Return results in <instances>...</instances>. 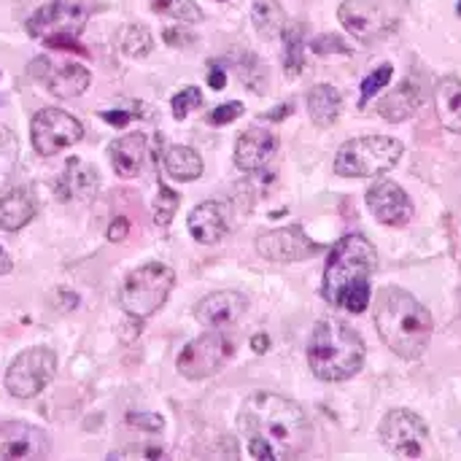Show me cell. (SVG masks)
Here are the masks:
<instances>
[{"mask_svg": "<svg viewBox=\"0 0 461 461\" xmlns=\"http://www.w3.org/2000/svg\"><path fill=\"white\" fill-rule=\"evenodd\" d=\"M367 208L373 211V216L386 224V227H405L413 219V203L408 197V192L394 184V181H375L367 189Z\"/></svg>", "mask_w": 461, "mask_h": 461, "instance_id": "5bb4252c", "label": "cell"}, {"mask_svg": "<svg viewBox=\"0 0 461 461\" xmlns=\"http://www.w3.org/2000/svg\"><path fill=\"white\" fill-rule=\"evenodd\" d=\"M11 267H14V265H11V257H8V254H5V249L0 246V276H8V273H11Z\"/></svg>", "mask_w": 461, "mask_h": 461, "instance_id": "ee69618b", "label": "cell"}, {"mask_svg": "<svg viewBox=\"0 0 461 461\" xmlns=\"http://www.w3.org/2000/svg\"><path fill=\"white\" fill-rule=\"evenodd\" d=\"M394 76V68L392 65H381L378 70H373L365 81H362V97H359V108H365L370 103L373 95H378L381 86H386Z\"/></svg>", "mask_w": 461, "mask_h": 461, "instance_id": "836d02e7", "label": "cell"}, {"mask_svg": "<svg viewBox=\"0 0 461 461\" xmlns=\"http://www.w3.org/2000/svg\"><path fill=\"white\" fill-rule=\"evenodd\" d=\"M111 459H165L159 448H146V451H127V454H111Z\"/></svg>", "mask_w": 461, "mask_h": 461, "instance_id": "f35d334b", "label": "cell"}, {"mask_svg": "<svg viewBox=\"0 0 461 461\" xmlns=\"http://www.w3.org/2000/svg\"><path fill=\"white\" fill-rule=\"evenodd\" d=\"M424 103V89L419 86L416 78H405L402 86H397L394 92H389L386 97L378 100V113L392 122V124H400L405 119H411Z\"/></svg>", "mask_w": 461, "mask_h": 461, "instance_id": "44dd1931", "label": "cell"}, {"mask_svg": "<svg viewBox=\"0 0 461 461\" xmlns=\"http://www.w3.org/2000/svg\"><path fill=\"white\" fill-rule=\"evenodd\" d=\"M305 38H303V27L300 24H286L284 30V70L289 78H297L305 68Z\"/></svg>", "mask_w": 461, "mask_h": 461, "instance_id": "83f0119b", "label": "cell"}, {"mask_svg": "<svg viewBox=\"0 0 461 461\" xmlns=\"http://www.w3.org/2000/svg\"><path fill=\"white\" fill-rule=\"evenodd\" d=\"M378 435H381V443L389 454L405 456V459H419L427 448V440H429L427 421L419 413L405 411V408L386 413Z\"/></svg>", "mask_w": 461, "mask_h": 461, "instance_id": "9c48e42d", "label": "cell"}, {"mask_svg": "<svg viewBox=\"0 0 461 461\" xmlns=\"http://www.w3.org/2000/svg\"><path fill=\"white\" fill-rule=\"evenodd\" d=\"M375 330L381 340L405 362L427 354L432 340V313L408 289L384 286L375 294Z\"/></svg>", "mask_w": 461, "mask_h": 461, "instance_id": "3957f363", "label": "cell"}, {"mask_svg": "<svg viewBox=\"0 0 461 461\" xmlns=\"http://www.w3.org/2000/svg\"><path fill=\"white\" fill-rule=\"evenodd\" d=\"M230 357H232V340L224 332L211 330L184 346L176 367L189 381H205V378L216 375L227 365Z\"/></svg>", "mask_w": 461, "mask_h": 461, "instance_id": "ba28073f", "label": "cell"}, {"mask_svg": "<svg viewBox=\"0 0 461 461\" xmlns=\"http://www.w3.org/2000/svg\"><path fill=\"white\" fill-rule=\"evenodd\" d=\"M230 230V211L221 203H200L192 213H189V232L197 243L203 246H213L219 243Z\"/></svg>", "mask_w": 461, "mask_h": 461, "instance_id": "ac0fdd59", "label": "cell"}, {"mask_svg": "<svg viewBox=\"0 0 461 461\" xmlns=\"http://www.w3.org/2000/svg\"><path fill=\"white\" fill-rule=\"evenodd\" d=\"M38 65L43 68V76H46V86L54 97L59 100H70V97H78L89 89V70L78 62H68L62 68H51L49 59H38Z\"/></svg>", "mask_w": 461, "mask_h": 461, "instance_id": "ffe728a7", "label": "cell"}, {"mask_svg": "<svg viewBox=\"0 0 461 461\" xmlns=\"http://www.w3.org/2000/svg\"><path fill=\"white\" fill-rule=\"evenodd\" d=\"M311 49L316 51V54H348L351 49L343 43V38H338V35H319L313 43H311Z\"/></svg>", "mask_w": 461, "mask_h": 461, "instance_id": "d590c367", "label": "cell"}, {"mask_svg": "<svg viewBox=\"0 0 461 461\" xmlns=\"http://www.w3.org/2000/svg\"><path fill=\"white\" fill-rule=\"evenodd\" d=\"M251 19L259 35L265 38H278L286 30V14L278 0H254L251 5Z\"/></svg>", "mask_w": 461, "mask_h": 461, "instance_id": "4316f807", "label": "cell"}, {"mask_svg": "<svg viewBox=\"0 0 461 461\" xmlns=\"http://www.w3.org/2000/svg\"><path fill=\"white\" fill-rule=\"evenodd\" d=\"M86 24V11L73 3V0H54L43 8H38L24 30L30 38H43V41H54V38H73L81 32V27Z\"/></svg>", "mask_w": 461, "mask_h": 461, "instance_id": "8fae6325", "label": "cell"}, {"mask_svg": "<svg viewBox=\"0 0 461 461\" xmlns=\"http://www.w3.org/2000/svg\"><path fill=\"white\" fill-rule=\"evenodd\" d=\"M251 348H254L257 354H265V351L270 348V338H267V335H257V338L251 340Z\"/></svg>", "mask_w": 461, "mask_h": 461, "instance_id": "7bdbcfd3", "label": "cell"}, {"mask_svg": "<svg viewBox=\"0 0 461 461\" xmlns=\"http://www.w3.org/2000/svg\"><path fill=\"white\" fill-rule=\"evenodd\" d=\"M276 151H278V138L265 127H251L235 143V165L243 173H257L273 159Z\"/></svg>", "mask_w": 461, "mask_h": 461, "instance_id": "e0dca14e", "label": "cell"}, {"mask_svg": "<svg viewBox=\"0 0 461 461\" xmlns=\"http://www.w3.org/2000/svg\"><path fill=\"white\" fill-rule=\"evenodd\" d=\"M35 216V203L27 189H11L8 194L0 197V230L16 232L24 224H30Z\"/></svg>", "mask_w": 461, "mask_h": 461, "instance_id": "cb8c5ba5", "label": "cell"}, {"mask_svg": "<svg viewBox=\"0 0 461 461\" xmlns=\"http://www.w3.org/2000/svg\"><path fill=\"white\" fill-rule=\"evenodd\" d=\"M208 84H211L213 89H224V84H227L224 70H221V68H211V73H208Z\"/></svg>", "mask_w": 461, "mask_h": 461, "instance_id": "b9f144b4", "label": "cell"}, {"mask_svg": "<svg viewBox=\"0 0 461 461\" xmlns=\"http://www.w3.org/2000/svg\"><path fill=\"white\" fill-rule=\"evenodd\" d=\"M340 108H343V100H340V92L330 84H319L311 89L308 95V113L311 119L319 124V127H330L338 122L340 116Z\"/></svg>", "mask_w": 461, "mask_h": 461, "instance_id": "484cf974", "label": "cell"}, {"mask_svg": "<svg viewBox=\"0 0 461 461\" xmlns=\"http://www.w3.org/2000/svg\"><path fill=\"white\" fill-rule=\"evenodd\" d=\"M321 243H313L300 227H281V230H267L257 238V251L259 257L270 262H303L311 259L321 251Z\"/></svg>", "mask_w": 461, "mask_h": 461, "instance_id": "4fadbf2b", "label": "cell"}, {"mask_svg": "<svg viewBox=\"0 0 461 461\" xmlns=\"http://www.w3.org/2000/svg\"><path fill=\"white\" fill-rule=\"evenodd\" d=\"M405 146L392 135H362L340 146L335 173L343 178H375L400 165Z\"/></svg>", "mask_w": 461, "mask_h": 461, "instance_id": "5b68a950", "label": "cell"}, {"mask_svg": "<svg viewBox=\"0 0 461 461\" xmlns=\"http://www.w3.org/2000/svg\"><path fill=\"white\" fill-rule=\"evenodd\" d=\"M249 454L262 461H286L303 456L311 448L313 427L305 411L273 392L251 394L238 416Z\"/></svg>", "mask_w": 461, "mask_h": 461, "instance_id": "6da1fadb", "label": "cell"}, {"mask_svg": "<svg viewBox=\"0 0 461 461\" xmlns=\"http://www.w3.org/2000/svg\"><path fill=\"white\" fill-rule=\"evenodd\" d=\"M338 16L340 24L365 43L384 38L394 27V19L384 0H346L338 8Z\"/></svg>", "mask_w": 461, "mask_h": 461, "instance_id": "7c38bea8", "label": "cell"}, {"mask_svg": "<svg viewBox=\"0 0 461 461\" xmlns=\"http://www.w3.org/2000/svg\"><path fill=\"white\" fill-rule=\"evenodd\" d=\"M100 116H103L111 127H124V124H130V122L135 119L132 111H103Z\"/></svg>", "mask_w": 461, "mask_h": 461, "instance_id": "8d00e7d4", "label": "cell"}, {"mask_svg": "<svg viewBox=\"0 0 461 461\" xmlns=\"http://www.w3.org/2000/svg\"><path fill=\"white\" fill-rule=\"evenodd\" d=\"M378 270L375 246L362 235H346L330 254L321 294L330 305L348 313H365L373 300V276Z\"/></svg>", "mask_w": 461, "mask_h": 461, "instance_id": "7a4b0ae2", "label": "cell"}, {"mask_svg": "<svg viewBox=\"0 0 461 461\" xmlns=\"http://www.w3.org/2000/svg\"><path fill=\"white\" fill-rule=\"evenodd\" d=\"M97 173L92 165L81 162V159H70L59 176V184H57V197L62 203H89L95 194H97Z\"/></svg>", "mask_w": 461, "mask_h": 461, "instance_id": "d6986e66", "label": "cell"}, {"mask_svg": "<svg viewBox=\"0 0 461 461\" xmlns=\"http://www.w3.org/2000/svg\"><path fill=\"white\" fill-rule=\"evenodd\" d=\"M289 111H292V105H284V108H278V111L267 113V119H284V116H286Z\"/></svg>", "mask_w": 461, "mask_h": 461, "instance_id": "f6af8a7d", "label": "cell"}, {"mask_svg": "<svg viewBox=\"0 0 461 461\" xmlns=\"http://www.w3.org/2000/svg\"><path fill=\"white\" fill-rule=\"evenodd\" d=\"M146 151H149V138H146L143 132H132V135L116 138V140L108 146L111 165H113L116 176H122V178H135V176L140 173V167H143Z\"/></svg>", "mask_w": 461, "mask_h": 461, "instance_id": "7402d4cb", "label": "cell"}, {"mask_svg": "<svg viewBox=\"0 0 461 461\" xmlns=\"http://www.w3.org/2000/svg\"><path fill=\"white\" fill-rule=\"evenodd\" d=\"M151 49H154V41H151V32H149L143 24H130V27L124 30L122 51H124L127 57H146Z\"/></svg>", "mask_w": 461, "mask_h": 461, "instance_id": "4dcf8cb0", "label": "cell"}, {"mask_svg": "<svg viewBox=\"0 0 461 461\" xmlns=\"http://www.w3.org/2000/svg\"><path fill=\"white\" fill-rule=\"evenodd\" d=\"M49 446V435L32 424L8 421L0 427V456L5 459H43Z\"/></svg>", "mask_w": 461, "mask_h": 461, "instance_id": "9a60e30c", "label": "cell"}, {"mask_svg": "<svg viewBox=\"0 0 461 461\" xmlns=\"http://www.w3.org/2000/svg\"><path fill=\"white\" fill-rule=\"evenodd\" d=\"M151 8L159 16H170L178 22H200L203 11L194 0H151Z\"/></svg>", "mask_w": 461, "mask_h": 461, "instance_id": "f546056e", "label": "cell"}, {"mask_svg": "<svg viewBox=\"0 0 461 461\" xmlns=\"http://www.w3.org/2000/svg\"><path fill=\"white\" fill-rule=\"evenodd\" d=\"M238 116H243V103H221L219 108H213L211 113H208V124H213V127H221V124H230V122H235Z\"/></svg>", "mask_w": 461, "mask_h": 461, "instance_id": "e575fe53", "label": "cell"}, {"mask_svg": "<svg viewBox=\"0 0 461 461\" xmlns=\"http://www.w3.org/2000/svg\"><path fill=\"white\" fill-rule=\"evenodd\" d=\"M435 108L438 119L446 130L461 135V78L443 76L435 86Z\"/></svg>", "mask_w": 461, "mask_h": 461, "instance_id": "603a6c76", "label": "cell"}, {"mask_svg": "<svg viewBox=\"0 0 461 461\" xmlns=\"http://www.w3.org/2000/svg\"><path fill=\"white\" fill-rule=\"evenodd\" d=\"M162 165H165V173L176 181H194L203 176V157L189 149V146H167L165 154H162Z\"/></svg>", "mask_w": 461, "mask_h": 461, "instance_id": "d4e9b609", "label": "cell"}, {"mask_svg": "<svg viewBox=\"0 0 461 461\" xmlns=\"http://www.w3.org/2000/svg\"><path fill=\"white\" fill-rule=\"evenodd\" d=\"M173 286H176L173 267H167L162 262H149V265H143L127 276L122 294H119V303H122L127 316L143 321V319L154 316L167 303Z\"/></svg>", "mask_w": 461, "mask_h": 461, "instance_id": "8992f818", "label": "cell"}, {"mask_svg": "<svg viewBox=\"0 0 461 461\" xmlns=\"http://www.w3.org/2000/svg\"><path fill=\"white\" fill-rule=\"evenodd\" d=\"M200 103H203V92H200L197 86H186V89H181L178 95H173L170 108H173V116H176L178 122H184Z\"/></svg>", "mask_w": 461, "mask_h": 461, "instance_id": "d6a6232c", "label": "cell"}, {"mask_svg": "<svg viewBox=\"0 0 461 461\" xmlns=\"http://www.w3.org/2000/svg\"><path fill=\"white\" fill-rule=\"evenodd\" d=\"M365 340L346 321H319L308 340V365L319 381L340 384L365 367Z\"/></svg>", "mask_w": 461, "mask_h": 461, "instance_id": "277c9868", "label": "cell"}, {"mask_svg": "<svg viewBox=\"0 0 461 461\" xmlns=\"http://www.w3.org/2000/svg\"><path fill=\"white\" fill-rule=\"evenodd\" d=\"M127 421H130V424H143L140 429H154V432H162V419H159V416H130Z\"/></svg>", "mask_w": 461, "mask_h": 461, "instance_id": "ab89813d", "label": "cell"}, {"mask_svg": "<svg viewBox=\"0 0 461 461\" xmlns=\"http://www.w3.org/2000/svg\"><path fill=\"white\" fill-rule=\"evenodd\" d=\"M459 14H461V0H459Z\"/></svg>", "mask_w": 461, "mask_h": 461, "instance_id": "bcb514c9", "label": "cell"}, {"mask_svg": "<svg viewBox=\"0 0 461 461\" xmlns=\"http://www.w3.org/2000/svg\"><path fill=\"white\" fill-rule=\"evenodd\" d=\"M57 373V357L51 348L35 346L22 351L5 373V389L16 400H30L38 397L54 378Z\"/></svg>", "mask_w": 461, "mask_h": 461, "instance_id": "52a82bcc", "label": "cell"}, {"mask_svg": "<svg viewBox=\"0 0 461 461\" xmlns=\"http://www.w3.org/2000/svg\"><path fill=\"white\" fill-rule=\"evenodd\" d=\"M176 208H178V194L167 186H159L157 200H154V221L159 227H167L176 216Z\"/></svg>", "mask_w": 461, "mask_h": 461, "instance_id": "1f68e13d", "label": "cell"}, {"mask_svg": "<svg viewBox=\"0 0 461 461\" xmlns=\"http://www.w3.org/2000/svg\"><path fill=\"white\" fill-rule=\"evenodd\" d=\"M30 138L41 157H54L62 149L78 143L84 138V127L76 116L65 113L62 108H43L32 119Z\"/></svg>", "mask_w": 461, "mask_h": 461, "instance_id": "30bf717a", "label": "cell"}, {"mask_svg": "<svg viewBox=\"0 0 461 461\" xmlns=\"http://www.w3.org/2000/svg\"><path fill=\"white\" fill-rule=\"evenodd\" d=\"M165 41H167L170 46H186V43H192V35L178 32V30H165Z\"/></svg>", "mask_w": 461, "mask_h": 461, "instance_id": "60d3db41", "label": "cell"}, {"mask_svg": "<svg viewBox=\"0 0 461 461\" xmlns=\"http://www.w3.org/2000/svg\"><path fill=\"white\" fill-rule=\"evenodd\" d=\"M16 162H19V140L8 127L0 124V189L11 181Z\"/></svg>", "mask_w": 461, "mask_h": 461, "instance_id": "f1b7e54d", "label": "cell"}, {"mask_svg": "<svg viewBox=\"0 0 461 461\" xmlns=\"http://www.w3.org/2000/svg\"><path fill=\"white\" fill-rule=\"evenodd\" d=\"M127 232H130V221L119 216V219H113V221H111V227H108V240L119 243V240H124V238H127Z\"/></svg>", "mask_w": 461, "mask_h": 461, "instance_id": "74e56055", "label": "cell"}, {"mask_svg": "<svg viewBox=\"0 0 461 461\" xmlns=\"http://www.w3.org/2000/svg\"><path fill=\"white\" fill-rule=\"evenodd\" d=\"M246 308H249V300L240 292H213L194 305V319L203 327L221 330V327L235 324L246 313Z\"/></svg>", "mask_w": 461, "mask_h": 461, "instance_id": "2e32d148", "label": "cell"}]
</instances>
